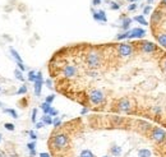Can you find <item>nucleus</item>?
I'll return each mask as SVG.
<instances>
[{
  "label": "nucleus",
  "instance_id": "obj_40",
  "mask_svg": "<svg viewBox=\"0 0 166 157\" xmlns=\"http://www.w3.org/2000/svg\"><path fill=\"white\" fill-rule=\"evenodd\" d=\"M101 1H102V0H92V4H93L95 7H97V5L101 4Z\"/></svg>",
  "mask_w": 166,
  "mask_h": 157
},
{
  "label": "nucleus",
  "instance_id": "obj_13",
  "mask_svg": "<svg viewBox=\"0 0 166 157\" xmlns=\"http://www.w3.org/2000/svg\"><path fill=\"white\" fill-rule=\"evenodd\" d=\"M133 23V18H124L123 21H121V24H120V28L123 29V31H129L130 29V24Z\"/></svg>",
  "mask_w": 166,
  "mask_h": 157
},
{
  "label": "nucleus",
  "instance_id": "obj_11",
  "mask_svg": "<svg viewBox=\"0 0 166 157\" xmlns=\"http://www.w3.org/2000/svg\"><path fill=\"white\" fill-rule=\"evenodd\" d=\"M109 156L110 157H121L123 156V147L119 144H111L109 148Z\"/></svg>",
  "mask_w": 166,
  "mask_h": 157
},
{
  "label": "nucleus",
  "instance_id": "obj_25",
  "mask_svg": "<svg viewBox=\"0 0 166 157\" xmlns=\"http://www.w3.org/2000/svg\"><path fill=\"white\" fill-rule=\"evenodd\" d=\"M37 111H39V110H37L36 107H35V109L32 110V115H31V122L33 123V124H36V123H37Z\"/></svg>",
  "mask_w": 166,
  "mask_h": 157
},
{
  "label": "nucleus",
  "instance_id": "obj_42",
  "mask_svg": "<svg viewBox=\"0 0 166 157\" xmlns=\"http://www.w3.org/2000/svg\"><path fill=\"white\" fill-rule=\"evenodd\" d=\"M152 3H153V0H147V4H148V5H151Z\"/></svg>",
  "mask_w": 166,
  "mask_h": 157
},
{
  "label": "nucleus",
  "instance_id": "obj_9",
  "mask_svg": "<svg viewBox=\"0 0 166 157\" xmlns=\"http://www.w3.org/2000/svg\"><path fill=\"white\" fill-rule=\"evenodd\" d=\"M91 12H92V17H93V19L96 22H100V23H106V22H107V15H106L105 10H102V9L95 10L93 8H92Z\"/></svg>",
  "mask_w": 166,
  "mask_h": 157
},
{
  "label": "nucleus",
  "instance_id": "obj_33",
  "mask_svg": "<svg viewBox=\"0 0 166 157\" xmlns=\"http://www.w3.org/2000/svg\"><path fill=\"white\" fill-rule=\"evenodd\" d=\"M137 7H138V5L135 4V3H130V4L128 5V10H129V12H133V10L137 9Z\"/></svg>",
  "mask_w": 166,
  "mask_h": 157
},
{
  "label": "nucleus",
  "instance_id": "obj_27",
  "mask_svg": "<svg viewBox=\"0 0 166 157\" xmlns=\"http://www.w3.org/2000/svg\"><path fill=\"white\" fill-rule=\"evenodd\" d=\"M4 128L7 129V130H9V132H14L15 126H14V124H12V123H5L4 124Z\"/></svg>",
  "mask_w": 166,
  "mask_h": 157
},
{
  "label": "nucleus",
  "instance_id": "obj_4",
  "mask_svg": "<svg viewBox=\"0 0 166 157\" xmlns=\"http://www.w3.org/2000/svg\"><path fill=\"white\" fill-rule=\"evenodd\" d=\"M133 45L135 46L137 50H139L142 52V54H147V55H153L160 51V46L151 42V41H141V42H135Z\"/></svg>",
  "mask_w": 166,
  "mask_h": 157
},
{
  "label": "nucleus",
  "instance_id": "obj_35",
  "mask_svg": "<svg viewBox=\"0 0 166 157\" xmlns=\"http://www.w3.org/2000/svg\"><path fill=\"white\" fill-rule=\"evenodd\" d=\"M17 65H18V69H19L21 71H26L27 70V67L23 64V63H17Z\"/></svg>",
  "mask_w": 166,
  "mask_h": 157
},
{
  "label": "nucleus",
  "instance_id": "obj_18",
  "mask_svg": "<svg viewBox=\"0 0 166 157\" xmlns=\"http://www.w3.org/2000/svg\"><path fill=\"white\" fill-rule=\"evenodd\" d=\"M128 36H129V31H124V32H121V33L116 35V36H115V40H116V41L128 40Z\"/></svg>",
  "mask_w": 166,
  "mask_h": 157
},
{
  "label": "nucleus",
  "instance_id": "obj_26",
  "mask_svg": "<svg viewBox=\"0 0 166 157\" xmlns=\"http://www.w3.org/2000/svg\"><path fill=\"white\" fill-rule=\"evenodd\" d=\"M27 148H28V151H36V140L27 143Z\"/></svg>",
  "mask_w": 166,
  "mask_h": 157
},
{
  "label": "nucleus",
  "instance_id": "obj_23",
  "mask_svg": "<svg viewBox=\"0 0 166 157\" xmlns=\"http://www.w3.org/2000/svg\"><path fill=\"white\" fill-rule=\"evenodd\" d=\"M14 77L21 82H24V75H23V71H21L19 69H15L14 70Z\"/></svg>",
  "mask_w": 166,
  "mask_h": 157
},
{
  "label": "nucleus",
  "instance_id": "obj_45",
  "mask_svg": "<svg viewBox=\"0 0 166 157\" xmlns=\"http://www.w3.org/2000/svg\"><path fill=\"white\" fill-rule=\"evenodd\" d=\"M3 106H4V105H3L1 102H0V107H3Z\"/></svg>",
  "mask_w": 166,
  "mask_h": 157
},
{
  "label": "nucleus",
  "instance_id": "obj_38",
  "mask_svg": "<svg viewBox=\"0 0 166 157\" xmlns=\"http://www.w3.org/2000/svg\"><path fill=\"white\" fill-rule=\"evenodd\" d=\"M88 112H89V107H83V109L81 110V115H82V116L86 114H88Z\"/></svg>",
  "mask_w": 166,
  "mask_h": 157
},
{
  "label": "nucleus",
  "instance_id": "obj_19",
  "mask_svg": "<svg viewBox=\"0 0 166 157\" xmlns=\"http://www.w3.org/2000/svg\"><path fill=\"white\" fill-rule=\"evenodd\" d=\"M41 122L45 124V125H53V118L50 115H42Z\"/></svg>",
  "mask_w": 166,
  "mask_h": 157
},
{
  "label": "nucleus",
  "instance_id": "obj_5",
  "mask_svg": "<svg viewBox=\"0 0 166 157\" xmlns=\"http://www.w3.org/2000/svg\"><path fill=\"white\" fill-rule=\"evenodd\" d=\"M133 105L130 98L128 97H120L115 104V111L116 112H121V114H133Z\"/></svg>",
  "mask_w": 166,
  "mask_h": 157
},
{
  "label": "nucleus",
  "instance_id": "obj_31",
  "mask_svg": "<svg viewBox=\"0 0 166 157\" xmlns=\"http://www.w3.org/2000/svg\"><path fill=\"white\" fill-rule=\"evenodd\" d=\"M151 12H152V7H151V5H147V7L143 8V15L149 14Z\"/></svg>",
  "mask_w": 166,
  "mask_h": 157
},
{
  "label": "nucleus",
  "instance_id": "obj_41",
  "mask_svg": "<svg viewBox=\"0 0 166 157\" xmlns=\"http://www.w3.org/2000/svg\"><path fill=\"white\" fill-rule=\"evenodd\" d=\"M160 4H161V7H160V8H166V0H161Z\"/></svg>",
  "mask_w": 166,
  "mask_h": 157
},
{
  "label": "nucleus",
  "instance_id": "obj_34",
  "mask_svg": "<svg viewBox=\"0 0 166 157\" xmlns=\"http://www.w3.org/2000/svg\"><path fill=\"white\" fill-rule=\"evenodd\" d=\"M28 134H29V138H31L32 140H36L37 139V134H36V132H35V130H29Z\"/></svg>",
  "mask_w": 166,
  "mask_h": 157
},
{
  "label": "nucleus",
  "instance_id": "obj_30",
  "mask_svg": "<svg viewBox=\"0 0 166 157\" xmlns=\"http://www.w3.org/2000/svg\"><path fill=\"white\" fill-rule=\"evenodd\" d=\"M49 115H50L51 118H55V116H58V115H59V111L56 109H54V107H51V110H50V112H49Z\"/></svg>",
  "mask_w": 166,
  "mask_h": 157
},
{
  "label": "nucleus",
  "instance_id": "obj_28",
  "mask_svg": "<svg viewBox=\"0 0 166 157\" xmlns=\"http://www.w3.org/2000/svg\"><path fill=\"white\" fill-rule=\"evenodd\" d=\"M110 9L111 10H118V9H120V4H119V3H115V1L110 3Z\"/></svg>",
  "mask_w": 166,
  "mask_h": 157
},
{
  "label": "nucleus",
  "instance_id": "obj_10",
  "mask_svg": "<svg viewBox=\"0 0 166 157\" xmlns=\"http://www.w3.org/2000/svg\"><path fill=\"white\" fill-rule=\"evenodd\" d=\"M146 36V29L137 27V28L129 29V36H128V40H134V38H142Z\"/></svg>",
  "mask_w": 166,
  "mask_h": 157
},
{
  "label": "nucleus",
  "instance_id": "obj_24",
  "mask_svg": "<svg viewBox=\"0 0 166 157\" xmlns=\"http://www.w3.org/2000/svg\"><path fill=\"white\" fill-rule=\"evenodd\" d=\"M27 91H28V88H27L26 84H23V86H21L19 88H18V91L15 92V95H18V96H21V95H26Z\"/></svg>",
  "mask_w": 166,
  "mask_h": 157
},
{
  "label": "nucleus",
  "instance_id": "obj_39",
  "mask_svg": "<svg viewBox=\"0 0 166 157\" xmlns=\"http://www.w3.org/2000/svg\"><path fill=\"white\" fill-rule=\"evenodd\" d=\"M39 157H53V156L49 152H41V153H39Z\"/></svg>",
  "mask_w": 166,
  "mask_h": 157
},
{
  "label": "nucleus",
  "instance_id": "obj_21",
  "mask_svg": "<svg viewBox=\"0 0 166 157\" xmlns=\"http://www.w3.org/2000/svg\"><path fill=\"white\" fill-rule=\"evenodd\" d=\"M36 74H37V71L28 70V74H27V79H28V82H32V83H33V82L36 81Z\"/></svg>",
  "mask_w": 166,
  "mask_h": 157
},
{
  "label": "nucleus",
  "instance_id": "obj_43",
  "mask_svg": "<svg viewBox=\"0 0 166 157\" xmlns=\"http://www.w3.org/2000/svg\"><path fill=\"white\" fill-rule=\"evenodd\" d=\"M128 1H129V3H135L137 0H128Z\"/></svg>",
  "mask_w": 166,
  "mask_h": 157
},
{
  "label": "nucleus",
  "instance_id": "obj_15",
  "mask_svg": "<svg viewBox=\"0 0 166 157\" xmlns=\"http://www.w3.org/2000/svg\"><path fill=\"white\" fill-rule=\"evenodd\" d=\"M133 21H135L137 23L142 24V26H148V22H147V19L145 18V15L141 14V15H135L134 18H133Z\"/></svg>",
  "mask_w": 166,
  "mask_h": 157
},
{
  "label": "nucleus",
  "instance_id": "obj_3",
  "mask_svg": "<svg viewBox=\"0 0 166 157\" xmlns=\"http://www.w3.org/2000/svg\"><path fill=\"white\" fill-rule=\"evenodd\" d=\"M59 67H60V69H59L58 74H60L61 78L67 79V81L74 79L79 75V69H78V67L75 64L65 63V64H61V65H59Z\"/></svg>",
  "mask_w": 166,
  "mask_h": 157
},
{
  "label": "nucleus",
  "instance_id": "obj_14",
  "mask_svg": "<svg viewBox=\"0 0 166 157\" xmlns=\"http://www.w3.org/2000/svg\"><path fill=\"white\" fill-rule=\"evenodd\" d=\"M9 51H10V55L13 56V59L15 60V63H23V60H22L21 55L18 54V51L15 50L14 47H12V46H10V47H9Z\"/></svg>",
  "mask_w": 166,
  "mask_h": 157
},
{
  "label": "nucleus",
  "instance_id": "obj_32",
  "mask_svg": "<svg viewBox=\"0 0 166 157\" xmlns=\"http://www.w3.org/2000/svg\"><path fill=\"white\" fill-rule=\"evenodd\" d=\"M45 84L47 86V88H50V90H53V88H54L53 79H51V78H47V79H46V81H45Z\"/></svg>",
  "mask_w": 166,
  "mask_h": 157
},
{
  "label": "nucleus",
  "instance_id": "obj_44",
  "mask_svg": "<svg viewBox=\"0 0 166 157\" xmlns=\"http://www.w3.org/2000/svg\"><path fill=\"white\" fill-rule=\"evenodd\" d=\"M1 139H3V136H1V134H0V142H1Z\"/></svg>",
  "mask_w": 166,
  "mask_h": 157
},
{
  "label": "nucleus",
  "instance_id": "obj_29",
  "mask_svg": "<svg viewBox=\"0 0 166 157\" xmlns=\"http://www.w3.org/2000/svg\"><path fill=\"white\" fill-rule=\"evenodd\" d=\"M54 100H55V95H49V96H46V98H45V102H47V104H53L54 102Z\"/></svg>",
  "mask_w": 166,
  "mask_h": 157
},
{
  "label": "nucleus",
  "instance_id": "obj_36",
  "mask_svg": "<svg viewBox=\"0 0 166 157\" xmlns=\"http://www.w3.org/2000/svg\"><path fill=\"white\" fill-rule=\"evenodd\" d=\"M161 65H162V69H164V70L166 71V54H164V56H162Z\"/></svg>",
  "mask_w": 166,
  "mask_h": 157
},
{
  "label": "nucleus",
  "instance_id": "obj_16",
  "mask_svg": "<svg viewBox=\"0 0 166 157\" xmlns=\"http://www.w3.org/2000/svg\"><path fill=\"white\" fill-rule=\"evenodd\" d=\"M51 107H53V106H51L50 104H47V102H42L41 105H40V109L42 110L43 115H49V112H50Z\"/></svg>",
  "mask_w": 166,
  "mask_h": 157
},
{
  "label": "nucleus",
  "instance_id": "obj_20",
  "mask_svg": "<svg viewBox=\"0 0 166 157\" xmlns=\"http://www.w3.org/2000/svg\"><path fill=\"white\" fill-rule=\"evenodd\" d=\"M53 125H54V128H55V129H59V128H60V126L63 125L61 118H59V116L53 118Z\"/></svg>",
  "mask_w": 166,
  "mask_h": 157
},
{
  "label": "nucleus",
  "instance_id": "obj_2",
  "mask_svg": "<svg viewBox=\"0 0 166 157\" xmlns=\"http://www.w3.org/2000/svg\"><path fill=\"white\" fill-rule=\"evenodd\" d=\"M87 98V106H104L106 104V93L100 88H92L86 95Z\"/></svg>",
  "mask_w": 166,
  "mask_h": 157
},
{
  "label": "nucleus",
  "instance_id": "obj_17",
  "mask_svg": "<svg viewBox=\"0 0 166 157\" xmlns=\"http://www.w3.org/2000/svg\"><path fill=\"white\" fill-rule=\"evenodd\" d=\"M86 75L91 77V78H96V77L100 75V71H99V69H87Z\"/></svg>",
  "mask_w": 166,
  "mask_h": 157
},
{
  "label": "nucleus",
  "instance_id": "obj_1",
  "mask_svg": "<svg viewBox=\"0 0 166 157\" xmlns=\"http://www.w3.org/2000/svg\"><path fill=\"white\" fill-rule=\"evenodd\" d=\"M104 63V55L97 47H92L84 55V64L88 69H99L102 67Z\"/></svg>",
  "mask_w": 166,
  "mask_h": 157
},
{
  "label": "nucleus",
  "instance_id": "obj_22",
  "mask_svg": "<svg viewBox=\"0 0 166 157\" xmlns=\"http://www.w3.org/2000/svg\"><path fill=\"white\" fill-rule=\"evenodd\" d=\"M4 112L5 114H9L12 118H14V119H18V112L15 111L14 109H4Z\"/></svg>",
  "mask_w": 166,
  "mask_h": 157
},
{
  "label": "nucleus",
  "instance_id": "obj_6",
  "mask_svg": "<svg viewBox=\"0 0 166 157\" xmlns=\"http://www.w3.org/2000/svg\"><path fill=\"white\" fill-rule=\"evenodd\" d=\"M116 54L119 57H130L135 51V47L133 43H127V42H120L116 45L115 47Z\"/></svg>",
  "mask_w": 166,
  "mask_h": 157
},
{
  "label": "nucleus",
  "instance_id": "obj_12",
  "mask_svg": "<svg viewBox=\"0 0 166 157\" xmlns=\"http://www.w3.org/2000/svg\"><path fill=\"white\" fill-rule=\"evenodd\" d=\"M153 33L160 47L166 49V32H153Z\"/></svg>",
  "mask_w": 166,
  "mask_h": 157
},
{
  "label": "nucleus",
  "instance_id": "obj_8",
  "mask_svg": "<svg viewBox=\"0 0 166 157\" xmlns=\"http://www.w3.org/2000/svg\"><path fill=\"white\" fill-rule=\"evenodd\" d=\"M42 86H43L42 71H37V74H36V81L33 82V91H35V96H36V97H40V96H41Z\"/></svg>",
  "mask_w": 166,
  "mask_h": 157
},
{
  "label": "nucleus",
  "instance_id": "obj_37",
  "mask_svg": "<svg viewBox=\"0 0 166 157\" xmlns=\"http://www.w3.org/2000/svg\"><path fill=\"white\" fill-rule=\"evenodd\" d=\"M45 126V124H43L42 122H37L36 124H35V128L36 129H41V128H43Z\"/></svg>",
  "mask_w": 166,
  "mask_h": 157
},
{
  "label": "nucleus",
  "instance_id": "obj_7",
  "mask_svg": "<svg viewBox=\"0 0 166 157\" xmlns=\"http://www.w3.org/2000/svg\"><path fill=\"white\" fill-rule=\"evenodd\" d=\"M162 17H164V10H162V8H157V9L153 10V13L151 14L152 28H156V27H159L160 24H161Z\"/></svg>",
  "mask_w": 166,
  "mask_h": 157
}]
</instances>
